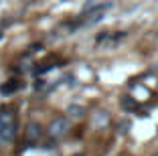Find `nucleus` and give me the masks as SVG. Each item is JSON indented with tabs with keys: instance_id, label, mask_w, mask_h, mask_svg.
<instances>
[{
	"instance_id": "f03ea898",
	"label": "nucleus",
	"mask_w": 158,
	"mask_h": 156,
	"mask_svg": "<svg viewBox=\"0 0 158 156\" xmlns=\"http://www.w3.org/2000/svg\"><path fill=\"white\" fill-rule=\"evenodd\" d=\"M67 132H69V120H65V118H57L51 124V128H49V134L53 138H61V136H65Z\"/></svg>"
},
{
	"instance_id": "7ed1b4c3",
	"label": "nucleus",
	"mask_w": 158,
	"mask_h": 156,
	"mask_svg": "<svg viewBox=\"0 0 158 156\" xmlns=\"http://www.w3.org/2000/svg\"><path fill=\"white\" fill-rule=\"evenodd\" d=\"M27 136H28V140H31V142H37L39 138L43 136V130H41V126H39V124H31V126H28V132H27Z\"/></svg>"
},
{
	"instance_id": "f257e3e1",
	"label": "nucleus",
	"mask_w": 158,
	"mask_h": 156,
	"mask_svg": "<svg viewBox=\"0 0 158 156\" xmlns=\"http://www.w3.org/2000/svg\"><path fill=\"white\" fill-rule=\"evenodd\" d=\"M19 132L16 124V110L12 106L0 108V142H12Z\"/></svg>"
}]
</instances>
